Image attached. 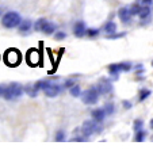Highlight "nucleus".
<instances>
[{"label": "nucleus", "instance_id": "nucleus-1", "mask_svg": "<svg viewBox=\"0 0 153 153\" xmlns=\"http://www.w3.org/2000/svg\"><path fill=\"white\" fill-rule=\"evenodd\" d=\"M20 22H22V18L15 11H8L1 16V25L6 29H15L20 25Z\"/></svg>", "mask_w": 153, "mask_h": 153}, {"label": "nucleus", "instance_id": "nucleus-2", "mask_svg": "<svg viewBox=\"0 0 153 153\" xmlns=\"http://www.w3.org/2000/svg\"><path fill=\"white\" fill-rule=\"evenodd\" d=\"M23 92H25V88L19 83H11L10 85H6L3 98L7 99V100H12V99L20 98Z\"/></svg>", "mask_w": 153, "mask_h": 153}, {"label": "nucleus", "instance_id": "nucleus-3", "mask_svg": "<svg viewBox=\"0 0 153 153\" xmlns=\"http://www.w3.org/2000/svg\"><path fill=\"white\" fill-rule=\"evenodd\" d=\"M80 130H81V134L88 138V137H91L95 133H100L102 127L99 126V122H96L95 119H88V121H85L83 125H81Z\"/></svg>", "mask_w": 153, "mask_h": 153}, {"label": "nucleus", "instance_id": "nucleus-4", "mask_svg": "<svg viewBox=\"0 0 153 153\" xmlns=\"http://www.w3.org/2000/svg\"><path fill=\"white\" fill-rule=\"evenodd\" d=\"M4 62L8 65V67H16L18 64L22 60V56H20L19 50L16 49H8L4 53Z\"/></svg>", "mask_w": 153, "mask_h": 153}, {"label": "nucleus", "instance_id": "nucleus-5", "mask_svg": "<svg viewBox=\"0 0 153 153\" xmlns=\"http://www.w3.org/2000/svg\"><path fill=\"white\" fill-rule=\"evenodd\" d=\"M99 95H100V94L96 90V87H92V88L84 91V92L81 94V100L85 104H95L96 102L99 100Z\"/></svg>", "mask_w": 153, "mask_h": 153}, {"label": "nucleus", "instance_id": "nucleus-6", "mask_svg": "<svg viewBox=\"0 0 153 153\" xmlns=\"http://www.w3.org/2000/svg\"><path fill=\"white\" fill-rule=\"evenodd\" d=\"M96 90L99 91V94H102V95H106V94L111 92V90H113V85H111L110 80H107V79H100V80L98 81V84H96Z\"/></svg>", "mask_w": 153, "mask_h": 153}, {"label": "nucleus", "instance_id": "nucleus-7", "mask_svg": "<svg viewBox=\"0 0 153 153\" xmlns=\"http://www.w3.org/2000/svg\"><path fill=\"white\" fill-rule=\"evenodd\" d=\"M26 60H27V62H29V65L35 67V65L39 62V52L35 49H30L26 54Z\"/></svg>", "mask_w": 153, "mask_h": 153}, {"label": "nucleus", "instance_id": "nucleus-8", "mask_svg": "<svg viewBox=\"0 0 153 153\" xmlns=\"http://www.w3.org/2000/svg\"><path fill=\"white\" fill-rule=\"evenodd\" d=\"M118 16L121 19V22H123V23H130L131 19H133V15L130 14V10L126 8V7H122V8L118 10Z\"/></svg>", "mask_w": 153, "mask_h": 153}, {"label": "nucleus", "instance_id": "nucleus-9", "mask_svg": "<svg viewBox=\"0 0 153 153\" xmlns=\"http://www.w3.org/2000/svg\"><path fill=\"white\" fill-rule=\"evenodd\" d=\"M60 91H61V85H58V84H50L43 92H45V95L48 98H56L60 94Z\"/></svg>", "mask_w": 153, "mask_h": 153}, {"label": "nucleus", "instance_id": "nucleus-10", "mask_svg": "<svg viewBox=\"0 0 153 153\" xmlns=\"http://www.w3.org/2000/svg\"><path fill=\"white\" fill-rule=\"evenodd\" d=\"M85 31H87V29H85V25H84L83 20L76 22L75 26H73V33H75L76 37H77V38L84 37V35H85Z\"/></svg>", "mask_w": 153, "mask_h": 153}, {"label": "nucleus", "instance_id": "nucleus-11", "mask_svg": "<svg viewBox=\"0 0 153 153\" xmlns=\"http://www.w3.org/2000/svg\"><path fill=\"white\" fill-rule=\"evenodd\" d=\"M91 115H92V119H95L96 122H103L104 121V117L107 115L106 111H104V108H96V110H94L92 113H91Z\"/></svg>", "mask_w": 153, "mask_h": 153}, {"label": "nucleus", "instance_id": "nucleus-12", "mask_svg": "<svg viewBox=\"0 0 153 153\" xmlns=\"http://www.w3.org/2000/svg\"><path fill=\"white\" fill-rule=\"evenodd\" d=\"M38 91H39V88H38L35 84H31V85L25 87V92H26L30 98H35V96L38 95Z\"/></svg>", "mask_w": 153, "mask_h": 153}, {"label": "nucleus", "instance_id": "nucleus-13", "mask_svg": "<svg viewBox=\"0 0 153 153\" xmlns=\"http://www.w3.org/2000/svg\"><path fill=\"white\" fill-rule=\"evenodd\" d=\"M18 27H19V31L20 33H27L33 27V23H31V20L25 19V20H22V22H20V25Z\"/></svg>", "mask_w": 153, "mask_h": 153}, {"label": "nucleus", "instance_id": "nucleus-14", "mask_svg": "<svg viewBox=\"0 0 153 153\" xmlns=\"http://www.w3.org/2000/svg\"><path fill=\"white\" fill-rule=\"evenodd\" d=\"M54 30H56V25L53 23V22H49V20H46L42 27V33H45V34H48V35L54 33Z\"/></svg>", "mask_w": 153, "mask_h": 153}, {"label": "nucleus", "instance_id": "nucleus-15", "mask_svg": "<svg viewBox=\"0 0 153 153\" xmlns=\"http://www.w3.org/2000/svg\"><path fill=\"white\" fill-rule=\"evenodd\" d=\"M104 31L108 33V34H114V33H117V25L115 22H107L106 25H104Z\"/></svg>", "mask_w": 153, "mask_h": 153}, {"label": "nucleus", "instance_id": "nucleus-16", "mask_svg": "<svg viewBox=\"0 0 153 153\" xmlns=\"http://www.w3.org/2000/svg\"><path fill=\"white\" fill-rule=\"evenodd\" d=\"M138 16L141 18V19H146V18H150V8H149V6H142L141 10H140Z\"/></svg>", "mask_w": 153, "mask_h": 153}, {"label": "nucleus", "instance_id": "nucleus-17", "mask_svg": "<svg viewBox=\"0 0 153 153\" xmlns=\"http://www.w3.org/2000/svg\"><path fill=\"white\" fill-rule=\"evenodd\" d=\"M108 73H110L111 76H114V77H117V75H118L121 71H119V67H118V64H110L108 65Z\"/></svg>", "mask_w": 153, "mask_h": 153}, {"label": "nucleus", "instance_id": "nucleus-18", "mask_svg": "<svg viewBox=\"0 0 153 153\" xmlns=\"http://www.w3.org/2000/svg\"><path fill=\"white\" fill-rule=\"evenodd\" d=\"M145 137H146V131H145L144 129L138 130V131H136V136H134V141L140 142V141H144Z\"/></svg>", "mask_w": 153, "mask_h": 153}, {"label": "nucleus", "instance_id": "nucleus-19", "mask_svg": "<svg viewBox=\"0 0 153 153\" xmlns=\"http://www.w3.org/2000/svg\"><path fill=\"white\" fill-rule=\"evenodd\" d=\"M141 4H138V3H134V4H131V6L129 7V10H130V14L133 15H138L140 14V10H141Z\"/></svg>", "mask_w": 153, "mask_h": 153}, {"label": "nucleus", "instance_id": "nucleus-20", "mask_svg": "<svg viewBox=\"0 0 153 153\" xmlns=\"http://www.w3.org/2000/svg\"><path fill=\"white\" fill-rule=\"evenodd\" d=\"M67 138V133L64 131V130H57L54 134V140L56 141H65Z\"/></svg>", "mask_w": 153, "mask_h": 153}, {"label": "nucleus", "instance_id": "nucleus-21", "mask_svg": "<svg viewBox=\"0 0 153 153\" xmlns=\"http://www.w3.org/2000/svg\"><path fill=\"white\" fill-rule=\"evenodd\" d=\"M150 90H146V88H142L141 91H140V98H138V100L140 102H142V100H145V99L148 98V96H150Z\"/></svg>", "mask_w": 153, "mask_h": 153}, {"label": "nucleus", "instance_id": "nucleus-22", "mask_svg": "<svg viewBox=\"0 0 153 153\" xmlns=\"http://www.w3.org/2000/svg\"><path fill=\"white\" fill-rule=\"evenodd\" d=\"M45 22H46V19H43V18L38 19L37 22H35V25H34L35 31H42V27H43V25H45Z\"/></svg>", "mask_w": 153, "mask_h": 153}, {"label": "nucleus", "instance_id": "nucleus-23", "mask_svg": "<svg viewBox=\"0 0 153 153\" xmlns=\"http://www.w3.org/2000/svg\"><path fill=\"white\" fill-rule=\"evenodd\" d=\"M69 92H71V95L72 96H75V98H77V96H80V94H81V90H80V87L79 85H73L72 88H69Z\"/></svg>", "mask_w": 153, "mask_h": 153}, {"label": "nucleus", "instance_id": "nucleus-24", "mask_svg": "<svg viewBox=\"0 0 153 153\" xmlns=\"http://www.w3.org/2000/svg\"><path fill=\"white\" fill-rule=\"evenodd\" d=\"M118 67H119V71H121V72H127V71H130L133 68L130 62H121V64H118Z\"/></svg>", "mask_w": 153, "mask_h": 153}, {"label": "nucleus", "instance_id": "nucleus-25", "mask_svg": "<svg viewBox=\"0 0 153 153\" xmlns=\"http://www.w3.org/2000/svg\"><path fill=\"white\" fill-rule=\"evenodd\" d=\"M99 33H100L99 29H87L85 35L90 38H94V37H96V35H99Z\"/></svg>", "mask_w": 153, "mask_h": 153}, {"label": "nucleus", "instance_id": "nucleus-26", "mask_svg": "<svg viewBox=\"0 0 153 153\" xmlns=\"http://www.w3.org/2000/svg\"><path fill=\"white\" fill-rule=\"evenodd\" d=\"M104 111H106L107 115H111V114H114V103H106V106L103 107Z\"/></svg>", "mask_w": 153, "mask_h": 153}, {"label": "nucleus", "instance_id": "nucleus-27", "mask_svg": "<svg viewBox=\"0 0 153 153\" xmlns=\"http://www.w3.org/2000/svg\"><path fill=\"white\" fill-rule=\"evenodd\" d=\"M133 127H134V130H136V131L141 130L142 127H144V121H142V119H136V121H134V123H133Z\"/></svg>", "mask_w": 153, "mask_h": 153}, {"label": "nucleus", "instance_id": "nucleus-28", "mask_svg": "<svg viewBox=\"0 0 153 153\" xmlns=\"http://www.w3.org/2000/svg\"><path fill=\"white\" fill-rule=\"evenodd\" d=\"M126 35V33H119V34H107L106 35V38H108V39H117V38H122V37H125Z\"/></svg>", "mask_w": 153, "mask_h": 153}, {"label": "nucleus", "instance_id": "nucleus-29", "mask_svg": "<svg viewBox=\"0 0 153 153\" xmlns=\"http://www.w3.org/2000/svg\"><path fill=\"white\" fill-rule=\"evenodd\" d=\"M65 37H67V33H64V31H58V33H56V34H54V38H56L57 41L64 39Z\"/></svg>", "mask_w": 153, "mask_h": 153}, {"label": "nucleus", "instance_id": "nucleus-30", "mask_svg": "<svg viewBox=\"0 0 153 153\" xmlns=\"http://www.w3.org/2000/svg\"><path fill=\"white\" fill-rule=\"evenodd\" d=\"M73 85H75V80H73V79H68V80H65V83H64L65 88H72Z\"/></svg>", "mask_w": 153, "mask_h": 153}, {"label": "nucleus", "instance_id": "nucleus-31", "mask_svg": "<svg viewBox=\"0 0 153 153\" xmlns=\"http://www.w3.org/2000/svg\"><path fill=\"white\" fill-rule=\"evenodd\" d=\"M85 138H87V137H84V136H77V137H73L72 141H79V142H81V141H85Z\"/></svg>", "mask_w": 153, "mask_h": 153}, {"label": "nucleus", "instance_id": "nucleus-32", "mask_svg": "<svg viewBox=\"0 0 153 153\" xmlns=\"http://www.w3.org/2000/svg\"><path fill=\"white\" fill-rule=\"evenodd\" d=\"M122 104H123V107H125V108H127V110H129V108H131V106H133V104H131V102H127V100H123V102H122Z\"/></svg>", "mask_w": 153, "mask_h": 153}, {"label": "nucleus", "instance_id": "nucleus-33", "mask_svg": "<svg viewBox=\"0 0 153 153\" xmlns=\"http://www.w3.org/2000/svg\"><path fill=\"white\" fill-rule=\"evenodd\" d=\"M140 1H141L142 6H150L153 3V0H140Z\"/></svg>", "mask_w": 153, "mask_h": 153}, {"label": "nucleus", "instance_id": "nucleus-34", "mask_svg": "<svg viewBox=\"0 0 153 153\" xmlns=\"http://www.w3.org/2000/svg\"><path fill=\"white\" fill-rule=\"evenodd\" d=\"M149 125H150V129H153V119L150 121V123H149Z\"/></svg>", "mask_w": 153, "mask_h": 153}, {"label": "nucleus", "instance_id": "nucleus-35", "mask_svg": "<svg viewBox=\"0 0 153 153\" xmlns=\"http://www.w3.org/2000/svg\"><path fill=\"white\" fill-rule=\"evenodd\" d=\"M152 141H153V136H152Z\"/></svg>", "mask_w": 153, "mask_h": 153}, {"label": "nucleus", "instance_id": "nucleus-36", "mask_svg": "<svg viewBox=\"0 0 153 153\" xmlns=\"http://www.w3.org/2000/svg\"><path fill=\"white\" fill-rule=\"evenodd\" d=\"M152 65H153V60H152Z\"/></svg>", "mask_w": 153, "mask_h": 153}, {"label": "nucleus", "instance_id": "nucleus-37", "mask_svg": "<svg viewBox=\"0 0 153 153\" xmlns=\"http://www.w3.org/2000/svg\"><path fill=\"white\" fill-rule=\"evenodd\" d=\"M0 14H1V11H0Z\"/></svg>", "mask_w": 153, "mask_h": 153}]
</instances>
